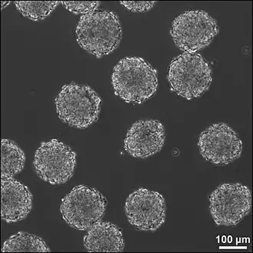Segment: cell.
<instances>
[{
	"label": "cell",
	"mask_w": 253,
	"mask_h": 253,
	"mask_svg": "<svg viewBox=\"0 0 253 253\" xmlns=\"http://www.w3.org/2000/svg\"><path fill=\"white\" fill-rule=\"evenodd\" d=\"M81 48L96 57L113 52L120 44L122 27L118 15L112 11L96 10L81 16L76 27Z\"/></svg>",
	"instance_id": "cell-1"
},
{
	"label": "cell",
	"mask_w": 253,
	"mask_h": 253,
	"mask_svg": "<svg viewBox=\"0 0 253 253\" xmlns=\"http://www.w3.org/2000/svg\"><path fill=\"white\" fill-rule=\"evenodd\" d=\"M111 83L115 94L124 101L142 104L158 90V73L144 58L127 57L115 65Z\"/></svg>",
	"instance_id": "cell-2"
},
{
	"label": "cell",
	"mask_w": 253,
	"mask_h": 253,
	"mask_svg": "<svg viewBox=\"0 0 253 253\" xmlns=\"http://www.w3.org/2000/svg\"><path fill=\"white\" fill-rule=\"evenodd\" d=\"M168 80L172 91L186 98L203 95L211 87L212 71L208 62L198 54L184 53L169 64Z\"/></svg>",
	"instance_id": "cell-3"
},
{
	"label": "cell",
	"mask_w": 253,
	"mask_h": 253,
	"mask_svg": "<svg viewBox=\"0 0 253 253\" xmlns=\"http://www.w3.org/2000/svg\"><path fill=\"white\" fill-rule=\"evenodd\" d=\"M101 103L94 89L74 83L63 86L55 98L58 118L63 123L78 129L87 128L97 122Z\"/></svg>",
	"instance_id": "cell-4"
},
{
	"label": "cell",
	"mask_w": 253,
	"mask_h": 253,
	"mask_svg": "<svg viewBox=\"0 0 253 253\" xmlns=\"http://www.w3.org/2000/svg\"><path fill=\"white\" fill-rule=\"evenodd\" d=\"M106 206V198L99 191L81 185L74 187L62 199L60 212L69 226L85 231L101 221Z\"/></svg>",
	"instance_id": "cell-5"
},
{
	"label": "cell",
	"mask_w": 253,
	"mask_h": 253,
	"mask_svg": "<svg viewBox=\"0 0 253 253\" xmlns=\"http://www.w3.org/2000/svg\"><path fill=\"white\" fill-rule=\"evenodd\" d=\"M218 33L216 21L202 10H190L180 14L173 20L170 30L176 46L190 54L208 46Z\"/></svg>",
	"instance_id": "cell-6"
},
{
	"label": "cell",
	"mask_w": 253,
	"mask_h": 253,
	"mask_svg": "<svg viewBox=\"0 0 253 253\" xmlns=\"http://www.w3.org/2000/svg\"><path fill=\"white\" fill-rule=\"evenodd\" d=\"M210 212L217 226H236L252 207L250 188L242 183H222L209 197Z\"/></svg>",
	"instance_id": "cell-7"
},
{
	"label": "cell",
	"mask_w": 253,
	"mask_h": 253,
	"mask_svg": "<svg viewBox=\"0 0 253 253\" xmlns=\"http://www.w3.org/2000/svg\"><path fill=\"white\" fill-rule=\"evenodd\" d=\"M76 164V153L56 139L42 143L33 160L37 175L53 185L69 181L73 176Z\"/></svg>",
	"instance_id": "cell-8"
},
{
	"label": "cell",
	"mask_w": 253,
	"mask_h": 253,
	"mask_svg": "<svg viewBox=\"0 0 253 253\" xmlns=\"http://www.w3.org/2000/svg\"><path fill=\"white\" fill-rule=\"evenodd\" d=\"M198 147L200 154L206 161L222 166L240 158L243 142L229 125L219 123L211 125L200 133Z\"/></svg>",
	"instance_id": "cell-9"
},
{
	"label": "cell",
	"mask_w": 253,
	"mask_h": 253,
	"mask_svg": "<svg viewBox=\"0 0 253 253\" xmlns=\"http://www.w3.org/2000/svg\"><path fill=\"white\" fill-rule=\"evenodd\" d=\"M166 203L158 192L145 188L130 193L125 203L127 220L140 231L154 232L165 222Z\"/></svg>",
	"instance_id": "cell-10"
},
{
	"label": "cell",
	"mask_w": 253,
	"mask_h": 253,
	"mask_svg": "<svg viewBox=\"0 0 253 253\" xmlns=\"http://www.w3.org/2000/svg\"><path fill=\"white\" fill-rule=\"evenodd\" d=\"M165 128L156 120L133 124L125 139V150L133 158H147L161 151L165 144Z\"/></svg>",
	"instance_id": "cell-11"
},
{
	"label": "cell",
	"mask_w": 253,
	"mask_h": 253,
	"mask_svg": "<svg viewBox=\"0 0 253 253\" xmlns=\"http://www.w3.org/2000/svg\"><path fill=\"white\" fill-rule=\"evenodd\" d=\"M1 215L8 223L19 222L31 212L33 196L26 185L12 177L1 180Z\"/></svg>",
	"instance_id": "cell-12"
},
{
	"label": "cell",
	"mask_w": 253,
	"mask_h": 253,
	"mask_svg": "<svg viewBox=\"0 0 253 253\" xmlns=\"http://www.w3.org/2000/svg\"><path fill=\"white\" fill-rule=\"evenodd\" d=\"M84 246L91 253H119L125 248L122 230L108 222H98L89 229L84 237Z\"/></svg>",
	"instance_id": "cell-13"
},
{
	"label": "cell",
	"mask_w": 253,
	"mask_h": 253,
	"mask_svg": "<svg viewBox=\"0 0 253 253\" xmlns=\"http://www.w3.org/2000/svg\"><path fill=\"white\" fill-rule=\"evenodd\" d=\"M1 145V176L10 178L23 169L26 156L22 149L9 139H2Z\"/></svg>",
	"instance_id": "cell-14"
},
{
	"label": "cell",
	"mask_w": 253,
	"mask_h": 253,
	"mask_svg": "<svg viewBox=\"0 0 253 253\" xmlns=\"http://www.w3.org/2000/svg\"><path fill=\"white\" fill-rule=\"evenodd\" d=\"M2 253H16V252H50L46 243L41 237L27 233H19L10 236L5 240L2 248Z\"/></svg>",
	"instance_id": "cell-15"
},
{
	"label": "cell",
	"mask_w": 253,
	"mask_h": 253,
	"mask_svg": "<svg viewBox=\"0 0 253 253\" xmlns=\"http://www.w3.org/2000/svg\"><path fill=\"white\" fill-rule=\"evenodd\" d=\"M58 1H16V9L24 17L33 21L43 20L55 10Z\"/></svg>",
	"instance_id": "cell-16"
},
{
	"label": "cell",
	"mask_w": 253,
	"mask_h": 253,
	"mask_svg": "<svg viewBox=\"0 0 253 253\" xmlns=\"http://www.w3.org/2000/svg\"><path fill=\"white\" fill-rule=\"evenodd\" d=\"M62 5L67 10L72 13L85 14L94 12L99 6L100 2H74V1H62Z\"/></svg>",
	"instance_id": "cell-17"
},
{
	"label": "cell",
	"mask_w": 253,
	"mask_h": 253,
	"mask_svg": "<svg viewBox=\"0 0 253 253\" xmlns=\"http://www.w3.org/2000/svg\"><path fill=\"white\" fill-rule=\"evenodd\" d=\"M120 3L125 7L127 10L133 12H145L150 9H152L155 5L156 2H126V1H122Z\"/></svg>",
	"instance_id": "cell-18"
}]
</instances>
